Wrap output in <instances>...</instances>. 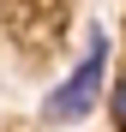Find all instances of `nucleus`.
I'll return each mask as SVG.
<instances>
[{"label": "nucleus", "mask_w": 126, "mask_h": 132, "mask_svg": "<svg viewBox=\"0 0 126 132\" xmlns=\"http://www.w3.org/2000/svg\"><path fill=\"white\" fill-rule=\"evenodd\" d=\"M108 54H114V48H108V30L96 24L90 36H84L78 66L42 96V120H48V126H72V120H84V114H96V96H108Z\"/></svg>", "instance_id": "nucleus-1"}, {"label": "nucleus", "mask_w": 126, "mask_h": 132, "mask_svg": "<svg viewBox=\"0 0 126 132\" xmlns=\"http://www.w3.org/2000/svg\"><path fill=\"white\" fill-rule=\"evenodd\" d=\"M102 102H108V120H114V132H126V72L108 84V96H102Z\"/></svg>", "instance_id": "nucleus-2"}]
</instances>
